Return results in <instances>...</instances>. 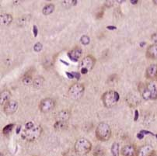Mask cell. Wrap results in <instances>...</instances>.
<instances>
[{
    "label": "cell",
    "mask_w": 157,
    "mask_h": 156,
    "mask_svg": "<svg viewBox=\"0 0 157 156\" xmlns=\"http://www.w3.org/2000/svg\"><path fill=\"white\" fill-rule=\"evenodd\" d=\"M84 90L85 89H84L83 85L79 83H75L69 87L68 94L72 100H80L84 94Z\"/></svg>",
    "instance_id": "cell-6"
},
{
    "label": "cell",
    "mask_w": 157,
    "mask_h": 156,
    "mask_svg": "<svg viewBox=\"0 0 157 156\" xmlns=\"http://www.w3.org/2000/svg\"><path fill=\"white\" fill-rule=\"evenodd\" d=\"M139 2V1H131V3L132 4H137Z\"/></svg>",
    "instance_id": "cell-38"
},
{
    "label": "cell",
    "mask_w": 157,
    "mask_h": 156,
    "mask_svg": "<svg viewBox=\"0 0 157 156\" xmlns=\"http://www.w3.org/2000/svg\"><path fill=\"white\" fill-rule=\"evenodd\" d=\"M65 73H66L67 76L69 77V78H70V79H72V78H74V76H73V75H72V72L70 73V72H68V71H66Z\"/></svg>",
    "instance_id": "cell-33"
},
{
    "label": "cell",
    "mask_w": 157,
    "mask_h": 156,
    "mask_svg": "<svg viewBox=\"0 0 157 156\" xmlns=\"http://www.w3.org/2000/svg\"><path fill=\"white\" fill-rule=\"evenodd\" d=\"M33 79L30 75H26L24 78H23V82L24 85H30V83H33Z\"/></svg>",
    "instance_id": "cell-26"
},
{
    "label": "cell",
    "mask_w": 157,
    "mask_h": 156,
    "mask_svg": "<svg viewBox=\"0 0 157 156\" xmlns=\"http://www.w3.org/2000/svg\"><path fill=\"white\" fill-rule=\"evenodd\" d=\"M122 156H135L136 155V148L132 145H124L121 151Z\"/></svg>",
    "instance_id": "cell-12"
},
{
    "label": "cell",
    "mask_w": 157,
    "mask_h": 156,
    "mask_svg": "<svg viewBox=\"0 0 157 156\" xmlns=\"http://www.w3.org/2000/svg\"><path fill=\"white\" fill-rule=\"evenodd\" d=\"M68 127V123L65 121H56L54 124V128L56 131H64Z\"/></svg>",
    "instance_id": "cell-19"
},
{
    "label": "cell",
    "mask_w": 157,
    "mask_h": 156,
    "mask_svg": "<svg viewBox=\"0 0 157 156\" xmlns=\"http://www.w3.org/2000/svg\"><path fill=\"white\" fill-rule=\"evenodd\" d=\"M114 2H115L114 1H106L105 6L107 7H110V6H112L114 5Z\"/></svg>",
    "instance_id": "cell-31"
},
{
    "label": "cell",
    "mask_w": 157,
    "mask_h": 156,
    "mask_svg": "<svg viewBox=\"0 0 157 156\" xmlns=\"http://www.w3.org/2000/svg\"><path fill=\"white\" fill-rule=\"evenodd\" d=\"M0 156H4V154H2V153H1V154H0Z\"/></svg>",
    "instance_id": "cell-42"
},
{
    "label": "cell",
    "mask_w": 157,
    "mask_h": 156,
    "mask_svg": "<svg viewBox=\"0 0 157 156\" xmlns=\"http://www.w3.org/2000/svg\"><path fill=\"white\" fill-rule=\"evenodd\" d=\"M21 131V126H18V127H17V134H19L20 133V131Z\"/></svg>",
    "instance_id": "cell-37"
},
{
    "label": "cell",
    "mask_w": 157,
    "mask_h": 156,
    "mask_svg": "<svg viewBox=\"0 0 157 156\" xmlns=\"http://www.w3.org/2000/svg\"><path fill=\"white\" fill-rule=\"evenodd\" d=\"M138 118H139V112H138V110H136V112H135V121H136L138 120Z\"/></svg>",
    "instance_id": "cell-34"
},
{
    "label": "cell",
    "mask_w": 157,
    "mask_h": 156,
    "mask_svg": "<svg viewBox=\"0 0 157 156\" xmlns=\"http://www.w3.org/2000/svg\"><path fill=\"white\" fill-rule=\"evenodd\" d=\"M96 63V60L92 55H88L82 59L79 63V68H80L81 73L85 75L88 73L89 71L93 69L94 65Z\"/></svg>",
    "instance_id": "cell-7"
},
{
    "label": "cell",
    "mask_w": 157,
    "mask_h": 156,
    "mask_svg": "<svg viewBox=\"0 0 157 156\" xmlns=\"http://www.w3.org/2000/svg\"><path fill=\"white\" fill-rule=\"evenodd\" d=\"M146 57L149 59H157V44H153L149 46L146 50Z\"/></svg>",
    "instance_id": "cell-14"
},
{
    "label": "cell",
    "mask_w": 157,
    "mask_h": 156,
    "mask_svg": "<svg viewBox=\"0 0 157 156\" xmlns=\"http://www.w3.org/2000/svg\"><path fill=\"white\" fill-rule=\"evenodd\" d=\"M42 133V127L39 124L30 121L24 125V129H23L21 133L22 138L25 141L32 142L34 141L40 136Z\"/></svg>",
    "instance_id": "cell-1"
},
{
    "label": "cell",
    "mask_w": 157,
    "mask_h": 156,
    "mask_svg": "<svg viewBox=\"0 0 157 156\" xmlns=\"http://www.w3.org/2000/svg\"><path fill=\"white\" fill-rule=\"evenodd\" d=\"M54 10H55V6H54V4H48V5H46L43 8L42 13H43L44 15H49V14L53 13Z\"/></svg>",
    "instance_id": "cell-21"
},
{
    "label": "cell",
    "mask_w": 157,
    "mask_h": 156,
    "mask_svg": "<svg viewBox=\"0 0 157 156\" xmlns=\"http://www.w3.org/2000/svg\"><path fill=\"white\" fill-rule=\"evenodd\" d=\"M152 156H157V154H152Z\"/></svg>",
    "instance_id": "cell-43"
},
{
    "label": "cell",
    "mask_w": 157,
    "mask_h": 156,
    "mask_svg": "<svg viewBox=\"0 0 157 156\" xmlns=\"http://www.w3.org/2000/svg\"><path fill=\"white\" fill-rule=\"evenodd\" d=\"M151 40H152L155 44H157V32L154 33L151 36Z\"/></svg>",
    "instance_id": "cell-29"
},
{
    "label": "cell",
    "mask_w": 157,
    "mask_h": 156,
    "mask_svg": "<svg viewBox=\"0 0 157 156\" xmlns=\"http://www.w3.org/2000/svg\"><path fill=\"white\" fill-rule=\"evenodd\" d=\"M105 153V149L100 145L97 146L94 149V156H104Z\"/></svg>",
    "instance_id": "cell-22"
},
{
    "label": "cell",
    "mask_w": 157,
    "mask_h": 156,
    "mask_svg": "<svg viewBox=\"0 0 157 156\" xmlns=\"http://www.w3.org/2000/svg\"><path fill=\"white\" fill-rule=\"evenodd\" d=\"M61 61H62V60H61ZM65 65H69V64H68V63H66V62H65Z\"/></svg>",
    "instance_id": "cell-40"
},
{
    "label": "cell",
    "mask_w": 157,
    "mask_h": 156,
    "mask_svg": "<svg viewBox=\"0 0 157 156\" xmlns=\"http://www.w3.org/2000/svg\"><path fill=\"white\" fill-rule=\"evenodd\" d=\"M156 137H157V135H156Z\"/></svg>",
    "instance_id": "cell-44"
},
{
    "label": "cell",
    "mask_w": 157,
    "mask_h": 156,
    "mask_svg": "<svg viewBox=\"0 0 157 156\" xmlns=\"http://www.w3.org/2000/svg\"><path fill=\"white\" fill-rule=\"evenodd\" d=\"M33 35H34V37H37V33H38V30H37V26L34 25L33 27Z\"/></svg>",
    "instance_id": "cell-30"
},
{
    "label": "cell",
    "mask_w": 157,
    "mask_h": 156,
    "mask_svg": "<svg viewBox=\"0 0 157 156\" xmlns=\"http://www.w3.org/2000/svg\"><path fill=\"white\" fill-rule=\"evenodd\" d=\"M11 93L9 90H3L0 95V103L1 105H5L7 102H9L11 99Z\"/></svg>",
    "instance_id": "cell-16"
},
{
    "label": "cell",
    "mask_w": 157,
    "mask_h": 156,
    "mask_svg": "<svg viewBox=\"0 0 157 156\" xmlns=\"http://www.w3.org/2000/svg\"><path fill=\"white\" fill-rule=\"evenodd\" d=\"M153 2H154V3L157 4V1H153Z\"/></svg>",
    "instance_id": "cell-41"
},
{
    "label": "cell",
    "mask_w": 157,
    "mask_h": 156,
    "mask_svg": "<svg viewBox=\"0 0 157 156\" xmlns=\"http://www.w3.org/2000/svg\"><path fill=\"white\" fill-rule=\"evenodd\" d=\"M119 145L118 143H113L111 146V153L113 156H119Z\"/></svg>",
    "instance_id": "cell-23"
},
{
    "label": "cell",
    "mask_w": 157,
    "mask_h": 156,
    "mask_svg": "<svg viewBox=\"0 0 157 156\" xmlns=\"http://www.w3.org/2000/svg\"><path fill=\"white\" fill-rule=\"evenodd\" d=\"M137 138H139V139H142V138H144V135H142V133H139L137 135Z\"/></svg>",
    "instance_id": "cell-36"
},
{
    "label": "cell",
    "mask_w": 157,
    "mask_h": 156,
    "mask_svg": "<svg viewBox=\"0 0 157 156\" xmlns=\"http://www.w3.org/2000/svg\"><path fill=\"white\" fill-rule=\"evenodd\" d=\"M30 20V16H23V17H20L17 20V24L19 27H24L29 23Z\"/></svg>",
    "instance_id": "cell-20"
},
{
    "label": "cell",
    "mask_w": 157,
    "mask_h": 156,
    "mask_svg": "<svg viewBox=\"0 0 157 156\" xmlns=\"http://www.w3.org/2000/svg\"><path fill=\"white\" fill-rule=\"evenodd\" d=\"M145 77L150 80H155L157 78V64H152L146 68Z\"/></svg>",
    "instance_id": "cell-11"
},
{
    "label": "cell",
    "mask_w": 157,
    "mask_h": 156,
    "mask_svg": "<svg viewBox=\"0 0 157 156\" xmlns=\"http://www.w3.org/2000/svg\"><path fill=\"white\" fill-rule=\"evenodd\" d=\"M152 154H154V148L150 145L140 147L136 152V156H152Z\"/></svg>",
    "instance_id": "cell-10"
},
{
    "label": "cell",
    "mask_w": 157,
    "mask_h": 156,
    "mask_svg": "<svg viewBox=\"0 0 157 156\" xmlns=\"http://www.w3.org/2000/svg\"><path fill=\"white\" fill-rule=\"evenodd\" d=\"M55 106V100L51 98H45L40 101L39 108L42 113H48L52 111Z\"/></svg>",
    "instance_id": "cell-8"
},
{
    "label": "cell",
    "mask_w": 157,
    "mask_h": 156,
    "mask_svg": "<svg viewBox=\"0 0 157 156\" xmlns=\"http://www.w3.org/2000/svg\"><path fill=\"white\" fill-rule=\"evenodd\" d=\"M71 116V113L67 110H62L57 115V121L67 122Z\"/></svg>",
    "instance_id": "cell-15"
},
{
    "label": "cell",
    "mask_w": 157,
    "mask_h": 156,
    "mask_svg": "<svg viewBox=\"0 0 157 156\" xmlns=\"http://www.w3.org/2000/svg\"><path fill=\"white\" fill-rule=\"evenodd\" d=\"M144 44H145V43H142V44H140V46H141V47H142V46H143Z\"/></svg>",
    "instance_id": "cell-39"
},
{
    "label": "cell",
    "mask_w": 157,
    "mask_h": 156,
    "mask_svg": "<svg viewBox=\"0 0 157 156\" xmlns=\"http://www.w3.org/2000/svg\"><path fill=\"white\" fill-rule=\"evenodd\" d=\"M44 79L42 76H37L36 77L33 81V86L34 87L37 89H39L41 88L44 85Z\"/></svg>",
    "instance_id": "cell-17"
},
{
    "label": "cell",
    "mask_w": 157,
    "mask_h": 156,
    "mask_svg": "<svg viewBox=\"0 0 157 156\" xmlns=\"http://www.w3.org/2000/svg\"><path fill=\"white\" fill-rule=\"evenodd\" d=\"M82 50L80 48H75L68 53V56L73 62H77L82 56Z\"/></svg>",
    "instance_id": "cell-13"
},
{
    "label": "cell",
    "mask_w": 157,
    "mask_h": 156,
    "mask_svg": "<svg viewBox=\"0 0 157 156\" xmlns=\"http://www.w3.org/2000/svg\"><path fill=\"white\" fill-rule=\"evenodd\" d=\"M80 41L82 44L87 45L90 44V37H89L87 35H83V36L81 37Z\"/></svg>",
    "instance_id": "cell-27"
},
{
    "label": "cell",
    "mask_w": 157,
    "mask_h": 156,
    "mask_svg": "<svg viewBox=\"0 0 157 156\" xmlns=\"http://www.w3.org/2000/svg\"><path fill=\"white\" fill-rule=\"evenodd\" d=\"M77 1H74V0H72V1H62V6L65 7H66V8H69V7L72 6H75L77 4Z\"/></svg>",
    "instance_id": "cell-25"
},
{
    "label": "cell",
    "mask_w": 157,
    "mask_h": 156,
    "mask_svg": "<svg viewBox=\"0 0 157 156\" xmlns=\"http://www.w3.org/2000/svg\"><path fill=\"white\" fill-rule=\"evenodd\" d=\"M18 108V103L15 100H10L3 106V111L6 115L13 114Z\"/></svg>",
    "instance_id": "cell-9"
},
{
    "label": "cell",
    "mask_w": 157,
    "mask_h": 156,
    "mask_svg": "<svg viewBox=\"0 0 157 156\" xmlns=\"http://www.w3.org/2000/svg\"><path fill=\"white\" fill-rule=\"evenodd\" d=\"M119 94L116 91H107L102 96V101L107 108H111L117 104L119 100Z\"/></svg>",
    "instance_id": "cell-5"
},
{
    "label": "cell",
    "mask_w": 157,
    "mask_h": 156,
    "mask_svg": "<svg viewBox=\"0 0 157 156\" xmlns=\"http://www.w3.org/2000/svg\"><path fill=\"white\" fill-rule=\"evenodd\" d=\"M72 75H73V76H74V78H76V79H79V78H80V75H79V74L78 73H77V72H72Z\"/></svg>",
    "instance_id": "cell-32"
},
{
    "label": "cell",
    "mask_w": 157,
    "mask_h": 156,
    "mask_svg": "<svg viewBox=\"0 0 157 156\" xmlns=\"http://www.w3.org/2000/svg\"><path fill=\"white\" fill-rule=\"evenodd\" d=\"M107 28L108 29V30H116V27H114V26H108V27H107Z\"/></svg>",
    "instance_id": "cell-35"
},
{
    "label": "cell",
    "mask_w": 157,
    "mask_h": 156,
    "mask_svg": "<svg viewBox=\"0 0 157 156\" xmlns=\"http://www.w3.org/2000/svg\"><path fill=\"white\" fill-rule=\"evenodd\" d=\"M33 50L37 52H40L42 50V44L39 42H37V44H35V45L33 46Z\"/></svg>",
    "instance_id": "cell-28"
},
{
    "label": "cell",
    "mask_w": 157,
    "mask_h": 156,
    "mask_svg": "<svg viewBox=\"0 0 157 156\" xmlns=\"http://www.w3.org/2000/svg\"><path fill=\"white\" fill-rule=\"evenodd\" d=\"M13 17L10 14H2L1 15V23L3 25H9L12 23Z\"/></svg>",
    "instance_id": "cell-18"
},
{
    "label": "cell",
    "mask_w": 157,
    "mask_h": 156,
    "mask_svg": "<svg viewBox=\"0 0 157 156\" xmlns=\"http://www.w3.org/2000/svg\"><path fill=\"white\" fill-rule=\"evenodd\" d=\"M139 93L145 100H155L157 99V80H150L145 84H141L139 86Z\"/></svg>",
    "instance_id": "cell-2"
},
{
    "label": "cell",
    "mask_w": 157,
    "mask_h": 156,
    "mask_svg": "<svg viewBox=\"0 0 157 156\" xmlns=\"http://www.w3.org/2000/svg\"><path fill=\"white\" fill-rule=\"evenodd\" d=\"M96 136L97 139L101 141H108L111 136V129L107 124L101 122L99 124L96 129Z\"/></svg>",
    "instance_id": "cell-3"
},
{
    "label": "cell",
    "mask_w": 157,
    "mask_h": 156,
    "mask_svg": "<svg viewBox=\"0 0 157 156\" xmlns=\"http://www.w3.org/2000/svg\"><path fill=\"white\" fill-rule=\"evenodd\" d=\"M92 149V144L86 138H79L75 143V150L80 155L88 154Z\"/></svg>",
    "instance_id": "cell-4"
},
{
    "label": "cell",
    "mask_w": 157,
    "mask_h": 156,
    "mask_svg": "<svg viewBox=\"0 0 157 156\" xmlns=\"http://www.w3.org/2000/svg\"><path fill=\"white\" fill-rule=\"evenodd\" d=\"M14 127H15V125H14L13 124L7 125V126H6L5 127L3 128V130H2V133H3L4 135H9V134L12 131V130L13 129Z\"/></svg>",
    "instance_id": "cell-24"
}]
</instances>
